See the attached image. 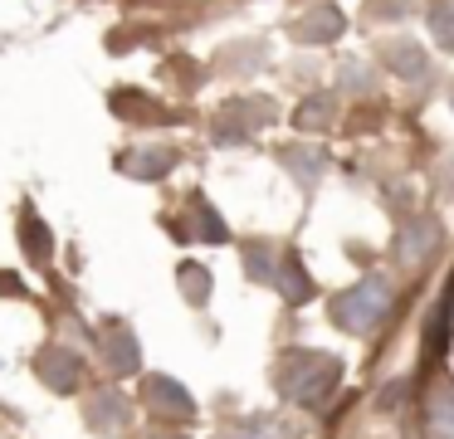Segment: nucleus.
I'll list each match as a JSON object with an SVG mask.
<instances>
[{
    "mask_svg": "<svg viewBox=\"0 0 454 439\" xmlns=\"http://www.w3.org/2000/svg\"><path fill=\"white\" fill-rule=\"evenodd\" d=\"M103 361H108L118 376H128V371L142 366V351H137V341H132L128 327H108V332H103Z\"/></svg>",
    "mask_w": 454,
    "mask_h": 439,
    "instance_id": "1a4fd4ad",
    "label": "nucleus"
},
{
    "mask_svg": "<svg viewBox=\"0 0 454 439\" xmlns=\"http://www.w3.org/2000/svg\"><path fill=\"white\" fill-rule=\"evenodd\" d=\"M386 317H391V283L386 278H362L347 293H337L333 302V322L347 332H372Z\"/></svg>",
    "mask_w": 454,
    "mask_h": 439,
    "instance_id": "f03ea898",
    "label": "nucleus"
},
{
    "mask_svg": "<svg viewBox=\"0 0 454 439\" xmlns=\"http://www.w3.org/2000/svg\"><path fill=\"white\" fill-rule=\"evenodd\" d=\"M430 29H434V44L454 54V0H440L430 10Z\"/></svg>",
    "mask_w": 454,
    "mask_h": 439,
    "instance_id": "f3484780",
    "label": "nucleus"
},
{
    "mask_svg": "<svg viewBox=\"0 0 454 439\" xmlns=\"http://www.w3.org/2000/svg\"><path fill=\"white\" fill-rule=\"evenodd\" d=\"M333 117H337V98H333V93H313V98H308V103L294 113V122L303 127V132H317V127H327Z\"/></svg>",
    "mask_w": 454,
    "mask_h": 439,
    "instance_id": "2eb2a0df",
    "label": "nucleus"
},
{
    "mask_svg": "<svg viewBox=\"0 0 454 439\" xmlns=\"http://www.w3.org/2000/svg\"><path fill=\"white\" fill-rule=\"evenodd\" d=\"M269 117H274V103H230L225 113L215 117V142H245L254 127H264Z\"/></svg>",
    "mask_w": 454,
    "mask_h": 439,
    "instance_id": "7ed1b4c3",
    "label": "nucleus"
},
{
    "mask_svg": "<svg viewBox=\"0 0 454 439\" xmlns=\"http://www.w3.org/2000/svg\"><path fill=\"white\" fill-rule=\"evenodd\" d=\"M274 288L284 293L288 302H303L308 293H313V278L303 273V263H298V254H284V263H278V273H274Z\"/></svg>",
    "mask_w": 454,
    "mask_h": 439,
    "instance_id": "4468645a",
    "label": "nucleus"
},
{
    "mask_svg": "<svg viewBox=\"0 0 454 439\" xmlns=\"http://www.w3.org/2000/svg\"><path fill=\"white\" fill-rule=\"evenodd\" d=\"M20 244L30 249V259H35V263H44V259H50V249H54L50 230H44V224L35 220V215H25V224H20Z\"/></svg>",
    "mask_w": 454,
    "mask_h": 439,
    "instance_id": "dca6fc26",
    "label": "nucleus"
},
{
    "mask_svg": "<svg viewBox=\"0 0 454 439\" xmlns=\"http://www.w3.org/2000/svg\"><path fill=\"white\" fill-rule=\"evenodd\" d=\"M425 429H430V439H454V380L430 390V400H425Z\"/></svg>",
    "mask_w": 454,
    "mask_h": 439,
    "instance_id": "6e6552de",
    "label": "nucleus"
},
{
    "mask_svg": "<svg viewBox=\"0 0 454 439\" xmlns=\"http://www.w3.org/2000/svg\"><path fill=\"white\" fill-rule=\"evenodd\" d=\"M196 234H200V239H210V244H225V239H230L225 220H220V215L210 210L206 200H196Z\"/></svg>",
    "mask_w": 454,
    "mask_h": 439,
    "instance_id": "6ab92c4d",
    "label": "nucleus"
},
{
    "mask_svg": "<svg viewBox=\"0 0 454 439\" xmlns=\"http://www.w3.org/2000/svg\"><path fill=\"white\" fill-rule=\"evenodd\" d=\"M181 293H186V302H206L210 298V273L200 269V263H181Z\"/></svg>",
    "mask_w": 454,
    "mask_h": 439,
    "instance_id": "a211bd4d",
    "label": "nucleus"
},
{
    "mask_svg": "<svg viewBox=\"0 0 454 439\" xmlns=\"http://www.w3.org/2000/svg\"><path fill=\"white\" fill-rule=\"evenodd\" d=\"M342 380V366L327 351H288L278 361V390H284L294 405H323L333 396V386Z\"/></svg>",
    "mask_w": 454,
    "mask_h": 439,
    "instance_id": "f257e3e1",
    "label": "nucleus"
},
{
    "mask_svg": "<svg viewBox=\"0 0 454 439\" xmlns=\"http://www.w3.org/2000/svg\"><path fill=\"white\" fill-rule=\"evenodd\" d=\"M89 419H93V429H108V435H118V429L128 425V400H122L118 390H108V396H93V400H89Z\"/></svg>",
    "mask_w": 454,
    "mask_h": 439,
    "instance_id": "f8f14e48",
    "label": "nucleus"
},
{
    "mask_svg": "<svg viewBox=\"0 0 454 439\" xmlns=\"http://www.w3.org/2000/svg\"><path fill=\"white\" fill-rule=\"evenodd\" d=\"M381 59L395 68L401 78H425L430 74V59H425L420 44H411V39H391V44H381Z\"/></svg>",
    "mask_w": 454,
    "mask_h": 439,
    "instance_id": "9d476101",
    "label": "nucleus"
},
{
    "mask_svg": "<svg viewBox=\"0 0 454 439\" xmlns=\"http://www.w3.org/2000/svg\"><path fill=\"white\" fill-rule=\"evenodd\" d=\"M35 376H40L44 386H54V390H79L83 366H79V357H74V351H64V347H44L40 357H35Z\"/></svg>",
    "mask_w": 454,
    "mask_h": 439,
    "instance_id": "20e7f679",
    "label": "nucleus"
},
{
    "mask_svg": "<svg viewBox=\"0 0 454 439\" xmlns=\"http://www.w3.org/2000/svg\"><path fill=\"white\" fill-rule=\"evenodd\" d=\"M450 312H454V283H450V288H444L440 308H434L430 327H425V361H440L444 341H450Z\"/></svg>",
    "mask_w": 454,
    "mask_h": 439,
    "instance_id": "ddd939ff",
    "label": "nucleus"
},
{
    "mask_svg": "<svg viewBox=\"0 0 454 439\" xmlns=\"http://www.w3.org/2000/svg\"><path fill=\"white\" fill-rule=\"evenodd\" d=\"M20 288V278H15V273H0V293H15Z\"/></svg>",
    "mask_w": 454,
    "mask_h": 439,
    "instance_id": "412c9836",
    "label": "nucleus"
},
{
    "mask_svg": "<svg viewBox=\"0 0 454 439\" xmlns=\"http://www.w3.org/2000/svg\"><path fill=\"white\" fill-rule=\"evenodd\" d=\"M147 405L152 410H161V415H196V400L186 396V386L181 380H171V376H147Z\"/></svg>",
    "mask_w": 454,
    "mask_h": 439,
    "instance_id": "0eeeda50",
    "label": "nucleus"
},
{
    "mask_svg": "<svg viewBox=\"0 0 454 439\" xmlns=\"http://www.w3.org/2000/svg\"><path fill=\"white\" fill-rule=\"evenodd\" d=\"M434 249H440V224H434V220H411L401 230V239H395L401 263H425Z\"/></svg>",
    "mask_w": 454,
    "mask_h": 439,
    "instance_id": "423d86ee",
    "label": "nucleus"
},
{
    "mask_svg": "<svg viewBox=\"0 0 454 439\" xmlns=\"http://www.w3.org/2000/svg\"><path fill=\"white\" fill-rule=\"evenodd\" d=\"M171 166H176V152H167V146H142V152L122 156V171L142 176V181H157V176H167Z\"/></svg>",
    "mask_w": 454,
    "mask_h": 439,
    "instance_id": "9b49d317",
    "label": "nucleus"
},
{
    "mask_svg": "<svg viewBox=\"0 0 454 439\" xmlns=\"http://www.w3.org/2000/svg\"><path fill=\"white\" fill-rule=\"evenodd\" d=\"M161 439H176V435H161Z\"/></svg>",
    "mask_w": 454,
    "mask_h": 439,
    "instance_id": "4be33fe9",
    "label": "nucleus"
},
{
    "mask_svg": "<svg viewBox=\"0 0 454 439\" xmlns=\"http://www.w3.org/2000/svg\"><path fill=\"white\" fill-rule=\"evenodd\" d=\"M342 29H347L342 10H337V5H317V10H308V15L294 25V39H298V44H333Z\"/></svg>",
    "mask_w": 454,
    "mask_h": 439,
    "instance_id": "39448f33",
    "label": "nucleus"
},
{
    "mask_svg": "<svg viewBox=\"0 0 454 439\" xmlns=\"http://www.w3.org/2000/svg\"><path fill=\"white\" fill-rule=\"evenodd\" d=\"M245 269H249V278H264V283H274L278 263H274V254H269L264 244H249V249H245Z\"/></svg>",
    "mask_w": 454,
    "mask_h": 439,
    "instance_id": "aec40b11",
    "label": "nucleus"
}]
</instances>
